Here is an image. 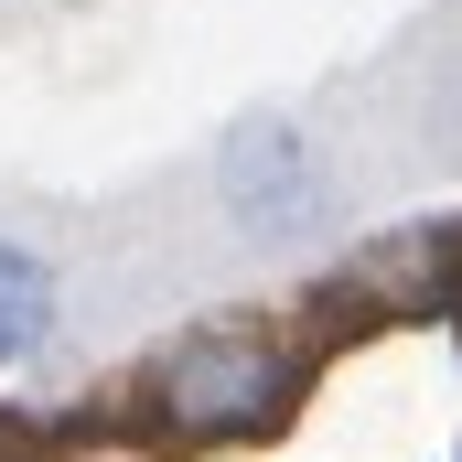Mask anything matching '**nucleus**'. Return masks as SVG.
I'll use <instances>...</instances> for the list:
<instances>
[{"label":"nucleus","instance_id":"obj_3","mask_svg":"<svg viewBox=\"0 0 462 462\" xmlns=\"http://www.w3.org/2000/svg\"><path fill=\"white\" fill-rule=\"evenodd\" d=\"M355 269L398 301V323H409V312H462V216H420V226L376 236Z\"/></svg>","mask_w":462,"mask_h":462},{"label":"nucleus","instance_id":"obj_1","mask_svg":"<svg viewBox=\"0 0 462 462\" xmlns=\"http://www.w3.org/2000/svg\"><path fill=\"white\" fill-rule=\"evenodd\" d=\"M301 398H312V345L258 312H226V323L172 334L118 387V430L172 441V452H247V441H280Z\"/></svg>","mask_w":462,"mask_h":462},{"label":"nucleus","instance_id":"obj_2","mask_svg":"<svg viewBox=\"0 0 462 462\" xmlns=\"http://www.w3.org/2000/svg\"><path fill=\"white\" fill-rule=\"evenodd\" d=\"M216 183H226V216L247 247H301V236L323 226V151L301 140V118L258 108L226 129V151H216Z\"/></svg>","mask_w":462,"mask_h":462},{"label":"nucleus","instance_id":"obj_4","mask_svg":"<svg viewBox=\"0 0 462 462\" xmlns=\"http://www.w3.org/2000/svg\"><path fill=\"white\" fill-rule=\"evenodd\" d=\"M43 334H54V269L22 236H0V365L43 355Z\"/></svg>","mask_w":462,"mask_h":462}]
</instances>
